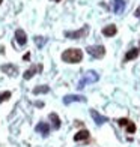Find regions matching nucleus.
Returning a JSON list of instances; mask_svg holds the SVG:
<instances>
[{
    "mask_svg": "<svg viewBox=\"0 0 140 147\" xmlns=\"http://www.w3.org/2000/svg\"><path fill=\"white\" fill-rule=\"evenodd\" d=\"M62 60L65 63H80L83 60V51L80 48H68L62 53Z\"/></svg>",
    "mask_w": 140,
    "mask_h": 147,
    "instance_id": "obj_1",
    "label": "nucleus"
},
{
    "mask_svg": "<svg viewBox=\"0 0 140 147\" xmlns=\"http://www.w3.org/2000/svg\"><path fill=\"white\" fill-rule=\"evenodd\" d=\"M98 80H99V75H98V74H97L95 71H88V72H86L84 75H83V78L80 80V83H78V86H77V87H78V89H83L86 84L97 83Z\"/></svg>",
    "mask_w": 140,
    "mask_h": 147,
    "instance_id": "obj_2",
    "label": "nucleus"
},
{
    "mask_svg": "<svg viewBox=\"0 0 140 147\" xmlns=\"http://www.w3.org/2000/svg\"><path fill=\"white\" fill-rule=\"evenodd\" d=\"M88 53L92 56V57H95V59H103L105 56V48L103 45H90L88 47Z\"/></svg>",
    "mask_w": 140,
    "mask_h": 147,
    "instance_id": "obj_3",
    "label": "nucleus"
},
{
    "mask_svg": "<svg viewBox=\"0 0 140 147\" xmlns=\"http://www.w3.org/2000/svg\"><path fill=\"white\" fill-rule=\"evenodd\" d=\"M88 32H89V27H88V26H84L83 29L75 30V32H65V36L69 38V39H78V38H83Z\"/></svg>",
    "mask_w": 140,
    "mask_h": 147,
    "instance_id": "obj_4",
    "label": "nucleus"
},
{
    "mask_svg": "<svg viewBox=\"0 0 140 147\" xmlns=\"http://www.w3.org/2000/svg\"><path fill=\"white\" fill-rule=\"evenodd\" d=\"M72 102H86V98L82 95H66L63 98V104L65 105H69Z\"/></svg>",
    "mask_w": 140,
    "mask_h": 147,
    "instance_id": "obj_5",
    "label": "nucleus"
},
{
    "mask_svg": "<svg viewBox=\"0 0 140 147\" xmlns=\"http://www.w3.org/2000/svg\"><path fill=\"white\" fill-rule=\"evenodd\" d=\"M15 41L18 42V45H26L27 44V35H26V32L23 29H18L15 32Z\"/></svg>",
    "mask_w": 140,
    "mask_h": 147,
    "instance_id": "obj_6",
    "label": "nucleus"
},
{
    "mask_svg": "<svg viewBox=\"0 0 140 147\" xmlns=\"http://www.w3.org/2000/svg\"><path fill=\"white\" fill-rule=\"evenodd\" d=\"M118 125H121V126H126V131H128V134H134L136 132V125L130 122L128 119H119L118 120Z\"/></svg>",
    "mask_w": 140,
    "mask_h": 147,
    "instance_id": "obj_7",
    "label": "nucleus"
},
{
    "mask_svg": "<svg viewBox=\"0 0 140 147\" xmlns=\"http://www.w3.org/2000/svg\"><path fill=\"white\" fill-rule=\"evenodd\" d=\"M111 8L115 11V14H122L124 9H125V0H113Z\"/></svg>",
    "mask_w": 140,
    "mask_h": 147,
    "instance_id": "obj_8",
    "label": "nucleus"
},
{
    "mask_svg": "<svg viewBox=\"0 0 140 147\" xmlns=\"http://www.w3.org/2000/svg\"><path fill=\"white\" fill-rule=\"evenodd\" d=\"M90 116H92L93 120H95V123H97V125H104V123L109 120L107 117L101 116V114H99L98 111H95V110H90Z\"/></svg>",
    "mask_w": 140,
    "mask_h": 147,
    "instance_id": "obj_9",
    "label": "nucleus"
},
{
    "mask_svg": "<svg viewBox=\"0 0 140 147\" xmlns=\"http://www.w3.org/2000/svg\"><path fill=\"white\" fill-rule=\"evenodd\" d=\"M116 33H118V29H116V26H115V24H109V26H105V27L103 29V35H104V36H107V38L115 36Z\"/></svg>",
    "mask_w": 140,
    "mask_h": 147,
    "instance_id": "obj_10",
    "label": "nucleus"
},
{
    "mask_svg": "<svg viewBox=\"0 0 140 147\" xmlns=\"http://www.w3.org/2000/svg\"><path fill=\"white\" fill-rule=\"evenodd\" d=\"M2 71L5 74H8V75H12V77H15L17 74H18V68L15 65H3L2 66Z\"/></svg>",
    "mask_w": 140,
    "mask_h": 147,
    "instance_id": "obj_11",
    "label": "nucleus"
},
{
    "mask_svg": "<svg viewBox=\"0 0 140 147\" xmlns=\"http://www.w3.org/2000/svg\"><path fill=\"white\" fill-rule=\"evenodd\" d=\"M36 132H39V134H42V135L45 137V135H48V132H50V126L47 125V123H44V122H41V123H38L36 125Z\"/></svg>",
    "mask_w": 140,
    "mask_h": 147,
    "instance_id": "obj_12",
    "label": "nucleus"
},
{
    "mask_svg": "<svg viewBox=\"0 0 140 147\" xmlns=\"http://www.w3.org/2000/svg\"><path fill=\"white\" fill-rule=\"evenodd\" d=\"M139 53H140V48H131V50H130V51L125 54V57H124V62H130V60L136 59V57L139 56Z\"/></svg>",
    "mask_w": 140,
    "mask_h": 147,
    "instance_id": "obj_13",
    "label": "nucleus"
},
{
    "mask_svg": "<svg viewBox=\"0 0 140 147\" xmlns=\"http://www.w3.org/2000/svg\"><path fill=\"white\" fill-rule=\"evenodd\" d=\"M41 69H42V66H32L30 69H27V71L24 72V75H23V77H24V80H30V78H32L33 75H35V74H36L38 71H41Z\"/></svg>",
    "mask_w": 140,
    "mask_h": 147,
    "instance_id": "obj_14",
    "label": "nucleus"
},
{
    "mask_svg": "<svg viewBox=\"0 0 140 147\" xmlns=\"http://www.w3.org/2000/svg\"><path fill=\"white\" fill-rule=\"evenodd\" d=\"M50 120H51L53 129H59V128H60V119H59V116H57V114L51 113V114H50Z\"/></svg>",
    "mask_w": 140,
    "mask_h": 147,
    "instance_id": "obj_15",
    "label": "nucleus"
},
{
    "mask_svg": "<svg viewBox=\"0 0 140 147\" xmlns=\"http://www.w3.org/2000/svg\"><path fill=\"white\" fill-rule=\"evenodd\" d=\"M89 138V132L88 131H80L74 135V141H82V140H88Z\"/></svg>",
    "mask_w": 140,
    "mask_h": 147,
    "instance_id": "obj_16",
    "label": "nucleus"
},
{
    "mask_svg": "<svg viewBox=\"0 0 140 147\" xmlns=\"http://www.w3.org/2000/svg\"><path fill=\"white\" fill-rule=\"evenodd\" d=\"M48 92H50V87H48V86H39V87H35V89H33V93H35V95L48 93Z\"/></svg>",
    "mask_w": 140,
    "mask_h": 147,
    "instance_id": "obj_17",
    "label": "nucleus"
},
{
    "mask_svg": "<svg viewBox=\"0 0 140 147\" xmlns=\"http://www.w3.org/2000/svg\"><path fill=\"white\" fill-rule=\"evenodd\" d=\"M11 98V92H3V93H0V102H5L6 99H9Z\"/></svg>",
    "mask_w": 140,
    "mask_h": 147,
    "instance_id": "obj_18",
    "label": "nucleus"
},
{
    "mask_svg": "<svg viewBox=\"0 0 140 147\" xmlns=\"http://www.w3.org/2000/svg\"><path fill=\"white\" fill-rule=\"evenodd\" d=\"M35 41L38 42V47H42V45L47 42V39H42L41 36H36V38H35Z\"/></svg>",
    "mask_w": 140,
    "mask_h": 147,
    "instance_id": "obj_19",
    "label": "nucleus"
},
{
    "mask_svg": "<svg viewBox=\"0 0 140 147\" xmlns=\"http://www.w3.org/2000/svg\"><path fill=\"white\" fill-rule=\"evenodd\" d=\"M136 17H137V18H140V6H139L137 11H136Z\"/></svg>",
    "mask_w": 140,
    "mask_h": 147,
    "instance_id": "obj_20",
    "label": "nucleus"
},
{
    "mask_svg": "<svg viewBox=\"0 0 140 147\" xmlns=\"http://www.w3.org/2000/svg\"><path fill=\"white\" fill-rule=\"evenodd\" d=\"M29 59H30V54H29V53H27V54L24 56V60H29Z\"/></svg>",
    "mask_w": 140,
    "mask_h": 147,
    "instance_id": "obj_21",
    "label": "nucleus"
},
{
    "mask_svg": "<svg viewBox=\"0 0 140 147\" xmlns=\"http://www.w3.org/2000/svg\"><path fill=\"white\" fill-rule=\"evenodd\" d=\"M53 2H60V0H53Z\"/></svg>",
    "mask_w": 140,
    "mask_h": 147,
    "instance_id": "obj_22",
    "label": "nucleus"
},
{
    "mask_svg": "<svg viewBox=\"0 0 140 147\" xmlns=\"http://www.w3.org/2000/svg\"><path fill=\"white\" fill-rule=\"evenodd\" d=\"M0 3H2V0H0Z\"/></svg>",
    "mask_w": 140,
    "mask_h": 147,
    "instance_id": "obj_23",
    "label": "nucleus"
}]
</instances>
